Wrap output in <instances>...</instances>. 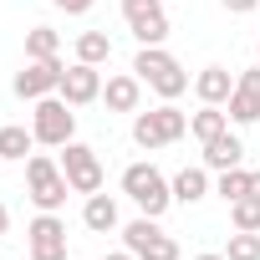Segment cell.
I'll return each mask as SVG.
<instances>
[{"label":"cell","mask_w":260,"mask_h":260,"mask_svg":"<svg viewBox=\"0 0 260 260\" xmlns=\"http://www.w3.org/2000/svg\"><path fill=\"white\" fill-rule=\"evenodd\" d=\"M189 133L199 138V143H209V138H219V133H230V112H219V107H199L194 117H189Z\"/></svg>","instance_id":"17"},{"label":"cell","mask_w":260,"mask_h":260,"mask_svg":"<svg viewBox=\"0 0 260 260\" xmlns=\"http://www.w3.org/2000/svg\"><path fill=\"white\" fill-rule=\"evenodd\" d=\"M6 224H11V209H6V204H0V235H6Z\"/></svg>","instance_id":"29"},{"label":"cell","mask_w":260,"mask_h":260,"mask_svg":"<svg viewBox=\"0 0 260 260\" xmlns=\"http://www.w3.org/2000/svg\"><path fill=\"white\" fill-rule=\"evenodd\" d=\"M230 219H235V230H260V199H235Z\"/></svg>","instance_id":"24"},{"label":"cell","mask_w":260,"mask_h":260,"mask_svg":"<svg viewBox=\"0 0 260 260\" xmlns=\"http://www.w3.org/2000/svg\"><path fill=\"white\" fill-rule=\"evenodd\" d=\"M112 56V41H107V31H82L77 36V61H87V67H102Z\"/></svg>","instance_id":"18"},{"label":"cell","mask_w":260,"mask_h":260,"mask_svg":"<svg viewBox=\"0 0 260 260\" xmlns=\"http://www.w3.org/2000/svg\"><path fill=\"white\" fill-rule=\"evenodd\" d=\"M31 133H36V143H46V148H67L72 133H77L72 102H67V97H41L36 112H31Z\"/></svg>","instance_id":"4"},{"label":"cell","mask_w":260,"mask_h":260,"mask_svg":"<svg viewBox=\"0 0 260 260\" xmlns=\"http://www.w3.org/2000/svg\"><path fill=\"white\" fill-rule=\"evenodd\" d=\"M102 260H138L133 250H112V255H102Z\"/></svg>","instance_id":"28"},{"label":"cell","mask_w":260,"mask_h":260,"mask_svg":"<svg viewBox=\"0 0 260 260\" xmlns=\"http://www.w3.org/2000/svg\"><path fill=\"white\" fill-rule=\"evenodd\" d=\"M194 92H199V102L219 107V102H230V92H235V77H230L224 67H204V72L194 77Z\"/></svg>","instance_id":"14"},{"label":"cell","mask_w":260,"mask_h":260,"mask_svg":"<svg viewBox=\"0 0 260 260\" xmlns=\"http://www.w3.org/2000/svg\"><path fill=\"white\" fill-rule=\"evenodd\" d=\"M61 77H67V67H61L56 56H46V61H31L26 72H16V97H26V102H41V97H51V92L61 87Z\"/></svg>","instance_id":"9"},{"label":"cell","mask_w":260,"mask_h":260,"mask_svg":"<svg viewBox=\"0 0 260 260\" xmlns=\"http://www.w3.org/2000/svg\"><path fill=\"white\" fill-rule=\"evenodd\" d=\"M204 194H209V174H204V169H184V174L174 179V199H179V204H199Z\"/></svg>","instance_id":"19"},{"label":"cell","mask_w":260,"mask_h":260,"mask_svg":"<svg viewBox=\"0 0 260 260\" xmlns=\"http://www.w3.org/2000/svg\"><path fill=\"white\" fill-rule=\"evenodd\" d=\"M56 11H67V16H87L92 11V0H51Z\"/></svg>","instance_id":"25"},{"label":"cell","mask_w":260,"mask_h":260,"mask_svg":"<svg viewBox=\"0 0 260 260\" xmlns=\"http://www.w3.org/2000/svg\"><path fill=\"white\" fill-rule=\"evenodd\" d=\"M26 240H31V260H67V224H61L56 214L41 209V214L31 219Z\"/></svg>","instance_id":"10"},{"label":"cell","mask_w":260,"mask_h":260,"mask_svg":"<svg viewBox=\"0 0 260 260\" xmlns=\"http://www.w3.org/2000/svg\"><path fill=\"white\" fill-rule=\"evenodd\" d=\"M219 6H224V11H230V16H250V11H255V6H260V0H219Z\"/></svg>","instance_id":"26"},{"label":"cell","mask_w":260,"mask_h":260,"mask_svg":"<svg viewBox=\"0 0 260 260\" xmlns=\"http://www.w3.org/2000/svg\"><path fill=\"white\" fill-rule=\"evenodd\" d=\"M102 97H107V107H112V112H138V97H143V82H138V77H107Z\"/></svg>","instance_id":"15"},{"label":"cell","mask_w":260,"mask_h":260,"mask_svg":"<svg viewBox=\"0 0 260 260\" xmlns=\"http://www.w3.org/2000/svg\"><path fill=\"white\" fill-rule=\"evenodd\" d=\"M122 245L133 250L138 260H179V240H174V235H164L148 214H143V219H133V224L122 230Z\"/></svg>","instance_id":"6"},{"label":"cell","mask_w":260,"mask_h":260,"mask_svg":"<svg viewBox=\"0 0 260 260\" xmlns=\"http://www.w3.org/2000/svg\"><path fill=\"white\" fill-rule=\"evenodd\" d=\"M31 143H36V133H26V127H0V158H26L31 153Z\"/></svg>","instance_id":"20"},{"label":"cell","mask_w":260,"mask_h":260,"mask_svg":"<svg viewBox=\"0 0 260 260\" xmlns=\"http://www.w3.org/2000/svg\"><path fill=\"white\" fill-rule=\"evenodd\" d=\"M26 189H31V204L36 209H46V214H56L61 204H67V174L46 158V153H36V158H26Z\"/></svg>","instance_id":"5"},{"label":"cell","mask_w":260,"mask_h":260,"mask_svg":"<svg viewBox=\"0 0 260 260\" xmlns=\"http://www.w3.org/2000/svg\"><path fill=\"white\" fill-rule=\"evenodd\" d=\"M230 117H235V122H255V117H260V67H250V72L235 82V92H230Z\"/></svg>","instance_id":"12"},{"label":"cell","mask_w":260,"mask_h":260,"mask_svg":"<svg viewBox=\"0 0 260 260\" xmlns=\"http://www.w3.org/2000/svg\"><path fill=\"white\" fill-rule=\"evenodd\" d=\"M56 51H61V36H56L51 26H36V31L26 36V56H31V61H46V56H56Z\"/></svg>","instance_id":"21"},{"label":"cell","mask_w":260,"mask_h":260,"mask_svg":"<svg viewBox=\"0 0 260 260\" xmlns=\"http://www.w3.org/2000/svg\"><path fill=\"white\" fill-rule=\"evenodd\" d=\"M245 199H260V169L250 174V194H245Z\"/></svg>","instance_id":"27"},{"label":"cell","mask_w":260,"mask_h":260,"mask_svg":"<svg viewBox=\"0 0 260 260\" xmlns=\"http://www.w3.org/2000/svg\"><path fill=\"white\" fill-rule=\"evenodd\" d=\"M61 174H67V184H72L77 194H97V189H102V158H97V148H87V143H67V153H61Z\"/></svg>","instance_id":"8"},{"label":"cell","mask_w":260,"mask_h":260,"mask_svg":"<svg viewBox=\"0 0 260 260\" xmlns=\"http://www.w3.org/2000/svg\"><path fill=\"white\" fill-rule=\"evenodd\" d=\"M133 77H138V82H148L164 102H174V97H184V92H189V72H184L164 46H143V51H138V61H133Z\"/></svg>","instance_id":"1"},{"label":"cell","mask_w":260,"mask_h":260,"mask_svg":"<svg viewBox=\"0 0 260 260\" xmlns=\"http://www.w3.org/2000/svg\"><path fill=\"white\" fill-rule=\"evenodd\" d=\"M72 107H87V102H97L102 97V77H97V67H87V61H77V67H67V77H61V87H56Z\"/></svg>","instance_id":"11"},{"label":"cell","mask_w":260,"mask_h":260,"mask_svg":"<svg viewBox=\"0 0 260 260\" xmlns=\"http://www.w3.org/2000/svg\"><path fill=\"white\" fill-rule=\"evenodd\" d=\"M224 260H260V230H235Z\"/></svg>","instance_id":"22"},{"label":"cell","mask_w":260,"mask_h":260,"mask_svg":"<svg viewBox=\"0 0 260 260\" xmlns=\"http://www.w3.org/2000/svg\"><path fill=\"white\" fill-rule=\"evenodd\" d=\"M240 158H245V143H240L235 133H219V138H209V143H204V169H214V174L240 169Z\"/></svg>","instance_id":"13"},{"label":"cell","mask_w":260,"mask_h":260,"mask_svg":"<svg viewBox=\"0 0 260 260\" xmlns=\"http://www.w3.org/2000/svg\"><path fill=\"white\" fill-rule=\"evenodd\" d=\"M189 133V117L174 107V102H164V107H153V112H138L133 117V143L138 148H164V143H179Z\"/></svg>","instance_id":"3"},{"label":"cell","mask_w":260,"mask_h":260,"mask_svg":"<svg viewBox=\"0 0 260 260\" xmlns=\"http://www.w3.org/2000/svg\"><path fill=\"white\" fill-rule=\"evenodd\" d=\"M122 194L133 199L148 219H158V214L174 204V184H169L153 164H127V169H122Z\"/></svg>","instance_id":"2"},{"label":"cell","mask_w":260,"mask_h":260,"mask_svg":"<svg viewBox=\"0 0 260 260\" xmlns=\"http://www.w3.org/2000/svg\"><path fill=\"white\" fill-rule=\"evenodd\" d=\"M122 21L143 46H158L169 36V16H164V0H122Z\"/></svg>","instance_id":"7"},{"label":"cell","mask_w":260,"mask_h":260,"mask_svg":"<svg viewBox=\"0 0 260 260\" xmlns=\"http://www.w3.org/2000/svg\"><path fill=\"white\" fill-rule=\"evenodd\" d=\"M194 260H224V255H194Z\"/></svg>","instance_id":"30"},{"label":"cell","mask_w":260,"mask_h":260,"mask_svg":"<svg viewBox=\"0 0 260 260\" xmlns=\"http://www.w3.org/2000/svg\"><path fill=\"white\" fill-rule=\"evenodd\" d=\"M245 194H250V169H224V174H219V199L235 204V199H245Z\"/></svg>","instance_id":"23"},{"label":"cell","mask_w":260,"mask_h":260,"mask_svg":"<svg viewBox=\"0 0 260 260\" xmlns=\"http://www.w3.org/2000/svg\"><path fill=\"white\" fill-rule=\"evenodd\" d=\"M82 224H87L92 235H107V230H117V204H112L107 194H87V209H82Z\"/></svg>","instance_id":"16"}]
</instances>
